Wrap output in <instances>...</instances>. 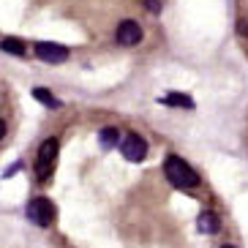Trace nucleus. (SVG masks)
<instances>
[{"label":"nucleus","instance_id":"obj_1","mask_svg":"<svg viewBox=\"0 0 248 248\" xmlns=\"http://www.w3.org/2000/svg\"><path fill=\"white\" fill-rule=\"evenodd\" d=\"M164 175H167V180L172 183L175 188H197L199 186V175L180 158V155H169V158L164 161Z\"/></svg>","mask_w":248,"mask_h":248},{"label":"nucleus","instance_id":"obj_2","mask_svg":"<svg viewBox=\"0 0 248 248\" xmlns=\"http://www.w3.org/2000/svg\"><path fill=\"white\" fill-rule=\"evenodd\" d=\"M58 150H60V145L55 137H49L44 145L38 147V155H36V177L38 180H46L52 175L55 161H58Z\"/></svg>","mask_w":248,"mask_h":248},{"label":"nucleus","instance_id":"obj_3","mask_svg":"<svg viewBox=\"0 0 248 248\" xmlns=\"http://www.w3.org/2000/svg\"><path fill=\"white\" fill-rule=\"evenodd\" d=\"M25 213H28V218L33 221L36 226H41V229H46V226L55 221V204H52L49 199H44V197L30 199Z\"/></svg>","mask_w":248,"mask_h":248},{"label":"nucleus","instance_id":"obj_4","mask_svg":"<svg viewBox=\"0 0 248 248\" xmlns=\"http://www.w3.org/2000/svg\"><path fill=\"white\" fill-rule=\"evenodd\" d=\"M120 153H123L125 161L139 164V161H145V155H147V142L139 137V134H128V137L120 139Z\"/></svg>","mask_w":248,"mask_h":248},{"label":"nucleus","instance_id":"obj_5","mask_svg":"<svg viewBox=\"0 0 248 248\" xmlns=\"http://www.w3.org/2000/svg\"><path fill=\"white\" fill-rule=\"evenodd\" d=\"M38 60H44V63H66L68 60V49L63 44H52V41H38L33 46Z\"/></svg>","mask_w":248,"mask_h":248},{"label":"nucleus","instance_id":"obj_6","mask_svg":"<svg viewBox=\"0 0 248 248\" xmlns=\"http://www.w3.org/2000/svg\"><path fill=\"white\" fill-rule=\"evenodd\" d=\"M115 38H117V44L134 46V44L142 41V28H139L134 19H123V22L117 25V30H115Z\"/></svg>","mask_w":248,"mask_h":248},{"label":"nucleus","instance_id":"obj_7","mask_svg":"<svg viewBox=\"0 0 248 248\" xmlns=\"http://www.w3.org/2000/svg\"><path fill=\"white\" fill-rule=\"evenodd\" d=\"M199 232L202 234H216L221 229V221H218V216H216V213H210V210H204L202 216H199Z\"/></svg>","mask_w":248,"mask_h":248},{"label":"nucleus","instance_id":"obj_8","mask_svg":"<svg viewBox=\"0 0 248 248\" xmlns=\"http://www.w3.org/2000/svg\"><path fill=\"white\" fill-rule=\"evenodd\" d=\"M0 49L6 52V55H16V58H22V55H25V41H19V38H3V41H0Z\"/></svg>","mask_w":248,"mask_h":248},{"label":"nucleus","instance_id":"obj_9","mask_svg":"<svg viewBox=\"0 0 248 248\" xmlns=\"http://www.w3.org/2000/svg\"><path fill=\"white\" fill-rule=\"evenodd\" d=\"M164 104H169V107H186V109H194V101H191L186 93H169L161 98Z\"/></svg>","mask_w":248,"mask_h":248},{"label":"nucleus","instance_id":"obj_10","mask_svg":"<svg viewBox=\"0 0 248 248\" xmlns=\"http://www.w3.org/2000/svg\"><path fill=\"white\" fill-rule=\"evenodd\" d=\"M33 98H36L38 104H44V107H52V109H58V107H60V101L46 88H36V90H33Z\"/></svg>","mask_w":248,"mask_h":248},{"label":"nucleus","instance_id":"obj_11","mask_svg":"<svg viewBox=\"0 0 248 248\" xmlns=\"http://www.w3.org/2000/svg\"><path fill=\"white\" fill-rule=\"evenodd\" d=\"M98 139H101V147H115L117 139H120V131H117V128H112V125H107V128H101V131H98Z\"/></svg>","mask_w":248,"mask_h":248},{"label":"nucleus","instance_id":"obj_12","mask_svg":"<svg viewBox=\"0 0 248 248\" xmlns=\"http://www.w3.org/2000/svg\"><path fill=\"white\" fill-rule=\"evenodd\" d=\"M147 11H150V14H158V11H161L158 0H147Z\"/></svg>","mask_w":248,"mask_h":248},{"label":"nucleus","instance_id":"obj_13","mask_svg":"<svg viewBox=\"0 0 248 248\" xmlns=\"http://www.w3.org/2000/svg\"><path fill=\"white\" fill-rule=\"evenodd\" d=\"M6 137V123H3V120H0V139Z\"/></svg>","mask_w":248,"mask_h":248}]
</instances>
